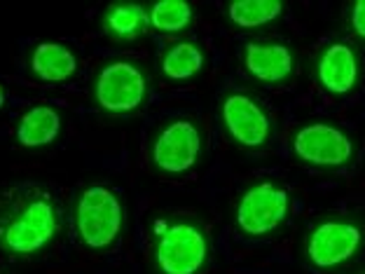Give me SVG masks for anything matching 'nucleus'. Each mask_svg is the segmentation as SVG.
Returning a JSON list of instances; mask_svg holds the SVG:
<instances>
[{
	"label": "nucleus",
	"instance_id": "nucleus-1",
	"mask_svg": "<svg viewBox=\"0 0 365 274\" xmlns=\"http://www.w3.org/2000/svg\"><path fill=\"white\" fill-rule=\"evenodd\" d=\"M61 230V204L49 188L21 183L0 190V253L7 258H40L59 242Z\"/></svg>",
	"mask_w": 365,
	"mask_h": 274
},
{
	"label": "nucleus",
	"instance_id": "nucleus-2",
	"mask_svg": "<svg viewBox=\"0 0 365 274\" xmlns=\"http://www.w3.org/2000/svg\"><path fill=\"white\" fill-rule=\"evenodd\" d=\"M150 260L157 274H202L211 260V237L192 218H162L153 228Z\"/></svg>",
	"mask_w": 365,
	"mask_h": 274
},
{
	"label": "nucleus",
	"instance_id": "nucleus-3",
	"mask_svg": "<svg viewBox=\"0 0 365 274\" xmlns=\"http://www.w3.org/2000/svg\"><path fill=\"white\" fill-rule=\"evenodd\" d=\"M73 228L87 251L103 253L118 244L124 230V204L103 183L85 186L73 204Z\"/></svg>",
	"mask_w": 365,
	"mask_h": 274
},
{
	"label": "nucleus",
	"instance_id": "nucleus-4",
	"mask_svg": "<svg viewBox=\"0 0 365 274\" xmlns=\"http://www.w3.org/2000/svg\"><path fill=\"white\" fill-rule=\"evenodd\" d=\"M365 248V225L346 215H330L307 230L302 255L314 270L335 272L351 265Z\"/></svg>",
	"mask_w": 365,
	"mask_h": 274
},
{
	"label": "nucleus",
	"instance_id": "nucleus-5",
	"mask_svg": "<svg viewBox=\"0 0 365 274\" xmlns=\"http://www.w3.org/2000/svg\"><path fill=\"white\" fill-rule=\"evenodd\" d=\"M293 195L277 181H258L239 195L235 204V228L248 239H262L286 225Z\"/></svg>",
	"mask_w": 365,
	"mask_h": 274
},
{
	"label": "nucleus",
	"instance_id": "nucleus-6",
	"mask_svg": "<svg viewBox=\"0 0 365 274\" xmlns=\"http://www.w3.org/2000/svg\"><path fill=\"white\" fill-rule=\"evenodd\" d=\"M150 78L143 64L134 59H113L96 73L91 96L108 115H134L148 103Z\"/></svg>",
	"mask_w": 365,
	"mask_h": 274
},
{
	"label": "nucleus",
	"instance_id": "nucleus-7",
	"mask_svg": "<svg viewBox=\"0 0 365 274\" xmlns=\"http://www.w3.org/2000/svg\"><path fill=\"white\" fill-rule=\"evenodd\" d=\"M359 143L346 129L333 122H307L290 136V153L300 164L319 171H337L349 167Z\"/></svg>",
	"mask_w": 365,
	"mask_h": 274
},
{
	"label": "nucleus",
	"instance_id": "nucleus-8",
	"mask_svg": "<svg viewBox=\"0 0 365 274\" xmlns=\"http://www.w3.org/2000/svg\"><path fill=\"white\" fill-rule=\"evenodd\" d=\"M204 155V129L195 118L164 122L150 141V164L164 176H185Z\"/></svg>",
	"mask_w": 365,
	"mask_h": 274
},
{
	"label": "nucleus",
	"instance_id": "nucleus-9",
	"mask_svg": "<svg viewBox=\"0 0 365 274\" xmlns=\"http://www.w3.org/2000/svg\"><path fill=\"white\" fill-rule=\"evenodd\" d=\"M222 129L244 151H262L274 134V120L267 108L244 89H232L218 108Z\"/></svg>",
	"mask_w": 365,
	"mask_h": 274
},
{
	"label": "nucleus",
	"instance_id": "nucleus-10",
	"mask_svg": "<svg viewBox=\"0 0 365 274\" xmlns=\"http://www.w3.org/2000/svg\"><path fill=\"white\" fill-rule=\"evenodd\" d=\"M363 76V59L359 47L346 40H333L317 54L314 80L328 96H349L359 89Z\"/></svg>",
	"mask_w": 365,
	"mask_h": 274
},
{
	"label": "nucleus",
	"instance_id": "nucleus-11",
	"mask_svg": "<svg viewBox=\"0 0 365 274\" xmlns=\"http://www.w3.org/2000/svg\"><path fill=\"white\" fill-rule=\"evenodd\" d=\"M242 68L260 85H284L297 71V54L284 40H248L242 49Z\"/></svg>",
	"mask_w": 365,
	"mask_h": 274
},
{
	"label": "nucleus",
	"instance_id": "nucleus-12",
	"mask_svg": "<svg viewBox=\"0 0 365 274\" xmlns=\"http://www.w3.org/2000/svg\"><path fill=\"white\" fill-rule=\"evenodd\" d=\"M63 129V118L59 113V108L40 103L31 106L29 111H24V115L16 122L14 138L21 148L36 151V148L52 146L59 138Z\"/></svg>",
	"mask_w": 365,
	"mask_h": 274
},
{
	"label": "nucleus",
	"instance_id": "nucleus-13",
	"mask_svg": "<svg viewBox=\"0 0 365 274\" xmlns=\"http://www.w3.org/2000/svg\"><path fill=\"white\" fill-rule=\"evenodd\" d=\"M78 54L68 45L45 40L31 49L29 68L43 82H66L78 73Z\"/></svg>",
	"mask_w": 365,
	"mask_h": 274
},
{
	"label": "nucleus",
	"instance_id": "nucleus-14",
	"mask_svg": "<svg viewBox=\"0 0 365 274\" xmlns=\"http://www.w3.org/2000/svg\"><path fill=\"white\" fill-rule=\"evenodd\" d=\"M103 31L113 40L120 43H134V40L143 38L145 31L150 29V19H148V10L134 0H122V3L108 5L103 12Z\"/></svg>",
	"mask_w": 365,
	"mask_h": 274
},
{
	"label": "nucleus",
	"instance_id": "nucleus-15",
	"mask_svg": "<svg viewBox=\"0 0 365 274\" xmlns=\"http://www.w3.org/2000/svg\"><path fill=\"white\" fill-rule=\"evenodd\" d=\"M206 68V49L195 40H178L164 49L160 71L167 80L185 82L197 78Z\"/></svg>",
	"mask_w": 365,
	"mask_h": 274
},
{
	"label": "nucleus",
	"instance_id": "nucleus-16",
	"mask_svg": "<svg viewBox=\"0 0 365 274\" xmlns=\"http://www.w3.org/2000/svg\"><path fill=\"white\" fill-rule=\"evenodd\" d=\"M284 10L286 5L281 0H235V3L225 5L227 19L244 31L269 26L284 16Z\"/></svg>",
	"mask_w": 365,
	"mask_h": 274
},
{
	"label": "nucleus",
	"instance_id": "nucleus-17",
	"mask_svg": "<svg viewBox=\"0 0 365 274\" xmlns=\"http://www.w3.org/2000/svg\"><path fill=\"white\" fill-rule=\"evenodd\" d=\"M148 19L160 33H185L195 21V7L187 0H160L148 7Z\"/></svg>",
	"mask_w": 365,
	"mask_h": 274
},
{
	"label": "nucleus",
	"instance_id": "nucleus-18",
	"mask_svg": "<svg viewBox=\"0 0 365 274\" xmlns=\"http://www.w3.org/2000/svg\"><path fill=\"white\" fill-rule=\"evenodd\" d=\"M344 21L351 36L356 40H361V43H365V0H356V3L346 5Z\"/></svg>",
	"mask_w": 365,
	"mask_h": 274
},
{
	"label": "nucleus",
	"instance_id": "nucleus-19",
	"mask_svg": "<svg viewBox=\"0 0 365 274\" xmlns=\"http://www.w3.org/2000/svg\"><path fill=\"white\" fill-rule=\"evenodd\" d=\"M5 101H7V89H5L3 85H0V108L5 106Z\"/></svg>",
	"mask_w": 365,
	"mask_h": 274
}]
</instances>
